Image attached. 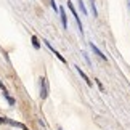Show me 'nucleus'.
<instances>
[{
	"label": "nucleus",
	"mask_w": 130,
	"mask_h": 130,
	"mask_svg": "<svg viewBox=\"0 0 130 130\" xmlns=\"http://www.w3.org/2000/svg\"><path fill=\"white\" fill-rule=\"evenodd\" d=\"M68 8L71 10L72 16H74V19H76V23H77V26H79V31H80V34H82V21H80V18H79V14H77V11H76V8L72 7V3H71V2H68Z\"/></svg>",
	"instance_id": "f257e3e1"
},
{
	"label": "nucleus",
	"mask_w": 130,
	"mask_h": 130,
	"mask_svg": "<svg viewBox=\"0 0 130 130\" xmlns=\"http://www.w3.org/2000/svg\"><path fill=\"white\" fill-rule=\"evenodd\" d=\"M48 96V87H47V79L40 77V98L45 100Z\"/></svg>",
	"instance_id": "f03ea898"
},
{
	"label": "nucleus",
	"mask_w": 130,
	"mask_h": 130,
	"mask_svg": "<svg viewBox=\"0 0 130 130\" xmlns=\"http://www.w3.org/2000/svg\"><path fill=\"white\" fill-rule=\"evenodd\" d=\"M74 68H76V69H77V72H79V76H80V77L84 79V80H85V82H87V85H88V87H92V80H90V79H88V76H87V74H85V72H84V71H82V69H80V68H79V66H74Z\"/></svg>",
	"instance_id": "7ed1b4c3"
},
{
	"label": "nucleus",
	"mask_w": 130,
	"mask_h": 130,
	"mask_svg": "<svg viewBox=\"0 0 130 130\" xmlns=\"http://www.w3.org/2000/svg\"><path fill=\"white\" fill-rule=\"evenodd\" d=\"M90 48H92L93 52H95V55H98V56L101 58V59H106V55H103V52H101V50H100V48H98L93 42H90Z\"/></svg>",
	"instance_id": "20e7f679"
},
{
	"label": "nucleus",
	"mask_w": 130,
	"mask_h": 130,
	"mask_svg": "<svg viewBox=\"0 0 130 130\" xmlns=\"http://www.w3.org/2000/svg\"><path fill=\"white\" fill-rule=\"evenodd\" d=\"M45 43H47V47H48L50 50H52V52H53V55H55V56H56V58L59 59V61H61V63H64V64H66V59H64V58L61 56V55H59V52H56V50H55V48L52 47V45H50V42H47V40H45Z\"/></svg>",
	"instance_id": "39448f33"
},
{
	"label": "nucleus",
	"mask_w": 130,
	"mask_h": 130,
	"mask_svg": "<svg viewBox=\"0 0 130 130\" xmlns=\"http://www.w3.org/2000/svg\"><path fill=\"white\" fill-rule=\"evenodd\" d=\"M59 16H61L63 27H64V29H68V18H66V11H64V8H59Z\"/></svg>",
	"instance_id": "423d86ee"
},
{
	"label": "nucleus",
	"mask_w": 130,
	"mask_h": 130,
	"mask_svg": "<svg viewBox=\"0 0 130 130\" xmlns=\"http://www.w3.org/2000/svg\"><path fill=\"white\" fill-rule=\"evenodd\" d=\"M32 45H34V48H36V50H39V48H40V43H39V39H37L36 36H32Z\"/></svg>",
	"instance_id": "0eeeda50"
},
{
	"label": "nucleus",
	"mask_w": 130,
	"mask_h": 130,
	"mask_svg": "<svg viewBox=\"0 0 130 130\" xmlns=\"http://www.w3.org/2000/svg\"><path fill=\"white\" fill-rule=\"evenodd\" d=\"M79 8H80V11H82L84 14H87V8H85V5H84L82 0H79Z\"/></svg>",
	"instance_id": "6e6552de"
},
{
	"label": "nucleus",
	"mask_w": 130,
	"mask_h": 130,
	"mask_svg": "<svg viewBox=\"0 0 130 130\" xmlns=\"http://www.w3.org/2000/svg\"><path fill=\"white\" fill-rule=\"evenodd\" d=\"M3 96H5V98H7V100H8V103H10V104H11V106H13V104H14V100H13L11 96H10V95H8V93H5V95H3Z\"/></svg>",
	"instance_id": "1a4fd4ad"
},
{
	"label": "nucleus",
	"mask_w": 130,
	"mask_h": 130,
	"mask_svg": "<svg viewBox=\"0 0 130 130\" xmlns=\"http://www.w3.org/2000/svg\"><path fill=\"white\" fill-rule=\"evenodd\" d=\"M0 124H8V119H7V117H2V116H0Z\"/></svg>",
	"instance_id": "9d476101"
},
{
	"label": "nucleus",
	"mask_w": 130,
	"mask_h": 130,
	"mask_svg": "<svg viewBox=\"0 0 130 130\" xmlns=\"http://www.w3.org/2000/svg\"><path fill=\"white\" fill-rule=\"evenodd\" d=\"M52 8L55 11H58V7H56V2H55V0H52Z\"/></svg>",
	"instance_id": "9b49d317"
},
{
	"label": "nucleus",
	"mask_w": 130,
	"mask_h": 130,
	"mask_svg": "<svg viewBox=\"0 0 130 130\" xmlns=\"http://www.w3.org/2000/svg\"><path fill=\"white\" fill-rule=\"evenodd\" d=\"M96 85L100 87V90H101V92H103V90H104V87H103V84H101V82H100V80H98V79H96Z\"/></svg>",
	"instance_id": "f8f14e48"
}]
</instances>
